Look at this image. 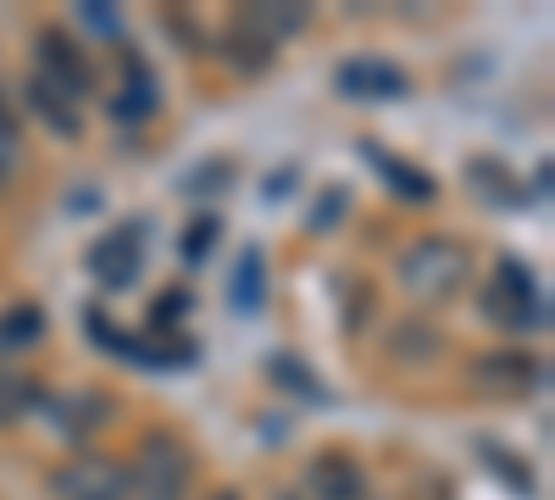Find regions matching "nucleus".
Returning a JSON list of instances; mask_svg holds the SVG:
<instances>
[{"label": "nucleus", "mask_w": 555, "mask_h": 500, "mask_svg": "<svg viewBox=\"0 0 555 500\" xmlns=\"http://www.w3.org/2000/svg\"><path fill=\"white\" fill-rule=\"evenodd\" d=\"M78 23L89 28V39H122L117 7H101V0H83V7H78Z\"/></svg>", "instance_id": "nucleus-25"}, {"label": "nucleus", "mask_w": 555, "mask_h": 500, "mask_svg": "<svg viewBox=\"0 0 555 500\" xmlns=\"http://www.w3.org/2000/svg\"><path fill=\"white\" fill-rule=\"evenodd\" d=\"M473 384L483 395H500V400H528L550 384V368L539 356H522V350H489L473 361Z\"/></svg>", "instance_id": "nucleus-6"}, {"label": "nucleus", "mask_w": 555, "mask_h": 500, "mask_svg": "<svg viewBox=\"0 0 555 500\" xmlns=\"http://www.w3.org/2000/svg\"><path fill=\"white\" fill-rule=\"evenodd\" d=\"M44 334V317L34 311V306H17V311H7V317H0V345H34Z\"/></svg>", "instance_id": "nucleus-21"}, {"label": "nucleus", "mask_w": 555, "mask_h": 500, "mask_svg": "<svg viewBox=\"0 0 555 500\" xmlns=\"http://www.w3.org/2000/svg\"><path fill=\"white\" fill-rule=\"evenodd\" d=\"M217 56L234 67L240 78H256V73H267V67L278 62V44H272L267 34H256V28L234 12V23H228L222 39H217Z\"/></svg>", "instance_id": "nucleus-10"}, {"label": "nucleus", "mask_w": 555, "mask_h": 500, "mask_svg": "<svg viewBox=\"0 0 555 500\" xmlns=\"http://www.w3.org/2000/svg\"><path fill=\"white\" fill-rule=\"evenodd\" d=\"M34 56H39V78L62 89V95L78 106L83 95H95V62H89V51L67 34V28H44L34 39Z\"/></svg>", "instance_id": "nucleus-4"}, {"label": "nucleus", "mask_w": 555, "mask_h": 500, "mask_svg": "<svg viewBox=\"0 0 555 500\" xmlns=\"http://www.w3.org/2000/svg\"><path fill=\"white\" fill-rule=\"evenodd\" d=\"M0 128H17V112H12V101H7V89H0Z\"/></svg>", "instance_id": "nucleus-28"}, {"label": "nucleus", "mask_w": 555, "mask_h": 500, "mask_svg": "<svg viewBox=\"0 0 555 500\" xmlns=\"http://www.w3.org/2000/svg\"><path fill=\"white\" fill-rule=\"evenodd\" d=\"M467 279H473V251L461 240L428 234L400 251V290L411 300H450V295H461Z\"/></svg>", "instance_id": "nucleus-2"}, {"label": "nucleus", "mask_w": 555, "mask_h": 500, "mask_svg": "<svg viewBox=\"0 0 555 500\" xmlns=\"http://www.w3.org/2000/svg\"><path fill=\"white\" fill-rule=\"evenodd\" d=\"M17 156H23V133L17 128H0V190H7V178L17 172Z\"/></svg>", "instance_id": "nucleus-27"}, {"label": "nucleus", "mask_w": 555, "mask_h": 500, "mask_svg": "<svg viewBox=\"0 0 555 500\" xmlns=\"http://www.w3.org/2000/svg\"><path fill=\"white\" fill-rule=\"evenodd\" d=\"M228 306H234L240 317H256L267 306V256L256 245L240 251L234 272H228Z\"/></svg>", "instance_id": "nucleus-15"}, {"label": "nucleus", "mask_w": 555, "mask_h": 500, "mask_svg": "<svg viewBox=\"0 0 555 500\" xmlns=\"http://www.w3.org/2000/svg\"><path fill=\"white\" fill-rule=\"evenodd\" d=\"M240 17H245L256 34H267L272 44L295 39V34L311 23V12H306V7H289V0H284V7H240Z\"/></svg>", "instance_id": "nucleus-18"}, {"label": "nucleus", "mask_w": 555, "mask_h": 500, "mask_svg": "<svg viewBox=\"0 0 555 500\" xmlns=\"http://www.w3.org/2000/svg\"><path fill=\"white\" fill-rule=\"evenodd\" d=\"M339 217H345V190H328V195L317 201V211L306 217V229H311V234H334Z\"/></svg>", "instance_id": "nucleus-26"}, {"label": "nucleus", "mask_w": 555, "mask_h": 500, "mask_svg": "<svg viewBox=\"0 0 555 500\" xmlns=\"http://www.w3.org/2000/svg\"><path fill=\"white\" fill-rule=\"evenodd\" d=\"M23 95H28V112H34L44 128H51L56 140H78V133H83V117H78V106L62 95V89H51V84H44L39 73L23 84Z\"/></svg>", "instance_id": "nucleus-13"}, {"label": "nucleus", "mask_w": 555, "mask_h": 500, "mask_svg": "<svg viewBox=\"0 0 555 500\" xmlns=\"http://www.w3.org/2000/svg\"><path fill=\"white\" fill-rule=\"evenodd\" d=\"M44 412L56 418V428H62L73 445H83L95 428H106V423H112V395H101V389H78V395H67L62 406L44 400Z\"/></svg>", "instance_id": "nucleus-11"}, {"label": "nucleus", "mask_w": 555, "mask_h": 500, "mask_svg": "<svg viewBox=\"0 0 555 500\" xmlns=\"http://www.w3.org/2000/svg\"><path fill=\"white\" fill-rule=\"evenodd\" d=\"M478 462H483L494 478H505V484H512L522 500H533V495H539L533 473H528V467H522V462H517V457H512V450H505L500 439H478Z\"/></svg>", "instance_id": "nucleus-19"}, {"label": "nucleus", "mask_w": 555, "mask_h": 500, "mask_svg": "<svg viewBox=\"0 0 555 500\" xmlns=\"http://www.w3.org/2000/svg\"><path fill=\"white\" fill-rule=\"evenodd\" d=\"M106 106H112L117 123H145V117H156V106H162V84L151 78L145 62H128V78H122V89H117Z\"/></svg>", "instance_id": "nucleus-14"}, {"label": "nucleus", "mask_w": 555, "mask_h": 500, "mask_svg": "<svg viewBox=\"0 0 555 500\" xmlns=\"http://www.w3.org/2000/svg\"><path fill=\"white\" fill-rule=\"evenodd\" d=\"M217 500H240V495H234V489H222V495H217Z\"/></svg>", "instance_id": "nucleus-29"}, {"label": "nucleus", "mask_w": 555, "mask_h": 500, "mask_svg": "<svg viewBox=\"0 0 555 500\" xmlns=\"http://www.w3.org/2000/svg\"><path fill=\"white\" fill-rule=\"evenodd\" d=\"M51 495L56 500H122V467L101 457V450H83V457L51 473Z\"/></svg>", "instance_id": "nucleus-7"}, {"label": "nucleus", "mask_w": 555, "mask_h": 500, "mask_svg": "<svg viewBox=\"0 0 555 500\" xmlns=\"http://www.w3.org/2000/svg\"><path fill=\"white\" fill-rule=\"evenodd\" d=\"M334 84H339L345 101H405V89H411V78H405L395 62H378V56L345 62V67L334 73Z\"/></svg>", "instance_id": "nucleus-9"}, {"label": "nucleus", "mask_w": 555, "mask_h": 500, "mask_svg": "<svg viewBox=\"0 0 555 500\" xmlns=\"http://www.w3.org/2000/svg\"><path fill=\"white\" fill-rule=\"evenodd\" d=\"M34 406H44L39 384H34L28 373H17L12 361H0V428H7V423H17V418H28Z\"/></svg>", "instance_id": "nucleus-17"}, {"label": "nucleus", "mask_w": 555, "mask_h": 500, "mask_svg": "<svg viewBox=\"0 0 555 500\" xmlns=\"http://www.w3.org/2000/svg\"><path fill=\"white\" fill-rule=\"evenodd\" d=\"M267 379H272L278 389H289V395L311 400V406H334V389L322 384L300 356H289V350H272V356H267Z\"/></svg>", "instance_id": "nucleus-16"}, {"label": "nucleus", "mask_w": 555, "mask_h": 500, "mask_svg": "<svg viewBox=\"0 0 555 500\" xmlns=\"http://www.w3.org/2000/svg\"><path fill=\"white\" fill-rule=\"evenodd\" d=\"M300 484L311 500H366V473L345 450H317L300 473Z\"/></svg>", "instance_id": "nucleus-8"}, {"label": "nucleus", "mask_w": 555, "mask_h": 500, "mask_svg": "<svg viewBox=\"0 0 555 500\" xmlns=\"http://www.w3.org/2000/svg\"><path fill=\"white\" fill-rule=\"evenodd\" d=\"M0 350H7V345H0Z\"/></svg>", "instance_id": "nucleus-30"}, {"label": "nucleus", "mask_w": 555, "mask_h": 500, "mask_svg": "<svg viewBox=\"0 0 555 500\" xmlns=\"http://www.w3.org/2000/svg\"><path fill=\"white\" fill-rule=\"evenodd\" d=\"M361 156L373 162V172L384 178V184L400 195V201H411V206H428L439 190H434V178L423 172V167H411V162H400V156H389L384 145H361Z\"/></svg>", "instance_id": "nucleus-12"}, {"label": "nucleus", "mask_w": 555, "mask_h": 500, "mask_svg": "<svg viewBox=\"0 0 555 500\" xmlns=\"http://www.w3.org/2000/svg\"><path fill=\"white\" fill-rule=\"evenodd\" d=\"M195 457L178 434H145L133 467H122V500H190Z\"/></svg>", "instance_id": "nucleus-1"}, {"label": "nucleus", "mask_w": 555, "mask_h": 500, "mask_svg": "<svg viewBox=\"0 0 555 500\" xmlns=\"http://www.w3.org/2000/svg\"><path fill=\"white\" fill-rule=\"evenodd\" d=\"M89 272L101 279V290L122 295L133 290V279L145 272V222H117L95 245H89Z\"/></svg>", "instance_id": "nucleus-5"}, {"label": "nucleus", "mask_w": 555, "mask_h": 500, "mask_svg": "<svg viewBox=\"0 0 555 500\" xmlns=\"http://www.w3.org/2000/svg\"><path fill=\"white\" fill-rule=\"evenodd\" d=\"M483 311L494 317L500 329H512V334H533V329L550 323V300H544L539 279L522 261H512V256L494 267V279L483 290Z\"/></svg>", "instance_id": "nucleus-3"}, {"label": "nucleus", "mask_w": 555, "mask_h": 500, "mask_svg": "<svg viewBox=\"0 0 555 500\" xmlns=\"http://www.w3.org/2000/svg\"><path fill=\"white\" fill-rule=\"evenodd\" d=\"M190 306H195L190 290H167V295H156V306H151V329H156V334L178 329L183 317H190Z\"/></svg>", "instance_id": "nucleus-23"}, {"label": "nucleus", "mask_w": 555, "mask_h": 500, "mask_svg": "<svg viewBox=\"0 0 555 500\" xmlns=\"http://www.w3.org/2000/svg\"><path fill=\"white\" fill-rule=\"evenodd\" d=\"M228 178H234V167H228V162H201L195 172H183V184H178V190L201 201V195H217V190H228Z\"/></svg>", "instance_id": "nucleus-22"}, {"label": "nucleus", "mask_w": 555, "mask_h": 500, "mask_svg": "<svg viewBox=\"0 0 555 500\" xmlns=\"http://www.w3.org/2000/svg\"><path fill=\"white\" fill-rule=\"evenodd\" d=\"M389 356H400V361H434L439 356V334L428 329V323H400L395 334H389Z\"/></svg>", "instance_id": "nucleus-20"}, {"label": "nucleus", "mask_w": 555, "mask_h": 500, "mask_svg": "<svg viewBox=\"0 0 555 500\" xmlns=\"http://www.w3.org/2000/svg\"><path fill=\"white\" fill-rule=\"evenodd\" d=\"M217 234H222V222H217V217H195V222H190V234H183V240H178V251H183V261H190V267H201Z\"/></svg>", "instance_id": "nucleus-24"}]
</instances>
